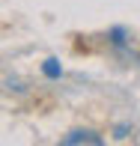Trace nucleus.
I'll return each mask as SVG.
<instances>
[{
  "label": "nucleus",
  "instance_id": "obj_1",
  "mask_svg": "<svg viewBox=\"0 0 140 146\" xmlns=\"http://www.w3.org/2000/svg\"><path fill=\"white\" fill-rule=\"evenodd\" d=\"M78 143L102 146V143H104V137L98 134V131H92V128H75V131H69V134L63 137V146H78Z\"/></svg>",
  "mask_w": 140,
  "mask_h": 146
},
{
  "label": "nucleus",
  "instance_id": "obj_2",
  "mask_svg": "<svg viewBox=\"0 0 140 146\" xmlns=\"http://www.w3.org/2000/svg\"><path fill=\"white\" fill-rule=\"evenodd\" d=\"M42 69H45V75H48V78H60V63H57V60H45Z\"/></svg>",
  "mask_w": 140,
  "mask_h": 146
}]
</instances>
